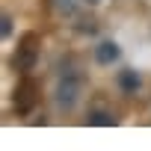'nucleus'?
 <instances>
[{"label":"nucleus","instance_id":"f03ea898","mask_svg":"<svg viewBox=\"0 0 151 151\" xmlns=\"http://www.w3.org/2000/svg\"><path fill=\"white\" fill-rule=\"evenodd\" d=\"M119 53H122V50H119V45H116V42H101V45L95 47V59H98L101 65L116 62V59H119Z\"/></svg>","mask_w":151,"mask_h":151},{"label":"nucleus","instance_id":"7ed1b4c3","mask_svg":"<svg viewBox=\"0 0 151 151\" xmlns=\"http://www.w3.org/2000/svg\"><path fill=\"white\" fill-rule=\"evenodd\" d=\"M119 86H122L124 92H136V89H139V74H136V71H122V74H119Z\"/></svg>","mask_w":151,"mask_h":151},{"label":"nucleus","instance_id":"f257e3e1","mask_svg":"<svg viewBox=\"0 0 151 151\" xmlns=\"http://www.w3.org/2000/svg\"><path fill=\"white\" fill-rule=\"evenodd\" d=\"M56 101H59V107H62V110H71V107H74V101H77V80H74V77H68V83H62V86H59Z\"/></svg>","mask_w":151,"mask_h":151},{"label":"nucleus","instance_id":"39448f33","mask_svg":"<svg viewBox=\"0 0 151 151\" xmlns=\"http://www.w3.org/2000/svg\"><path fill=\"white\" fill-rule=\"evenodd\" d=\"M92 3H98V0H92Z\"/></svg>","mask_w":151,"mask_h":151},{"label":"nucleus","instance_id":"20e7f679","mask_svg":"<svg viewBox=\"0 0 151 151\" xmlns=\"http://www.w3.org/2000/svg\"><path fill=\"white\" fill-rule=\"evenodd\" d=\"M89 122H92V124H113L116 119H113L110 113H104V110H95V113L89 116Z\"/></svg>","mask_w":151,"mask_h":151}]
</instances>
